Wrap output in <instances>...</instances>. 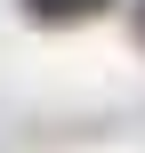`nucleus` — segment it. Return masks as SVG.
Listing matches in <instances>:
<instances>
[{
    "label": "nucleus",
    "mask_w": 145,
    "mask_h": 153,
    "mask_svg": "<svg viewBox=\"0 0 145 153\" xmlns=\"http://www.w3.org/2000/svg\"><path fill=\"white\" fill-rule=\"evenodd\" d=\"M113 0H24V16L32 24H89V16H105Z\"/></svg>",
    "instance_id": "obj_1"
},
{
    "label": "nucleus",
    "mask_w": 145,
    "mask_h": 153,
    "mask_svg": "<svg viewBox=\"0 0 145 153\" xmlns=\"http://www.w3.org/2000/svg\"><path fill=\"white\" fill-rule=\"evenodd\" d=\"M137 40H145V0H137Z\"/></svg>",
    "instance_id": "obj_2"
}]
</instances>
